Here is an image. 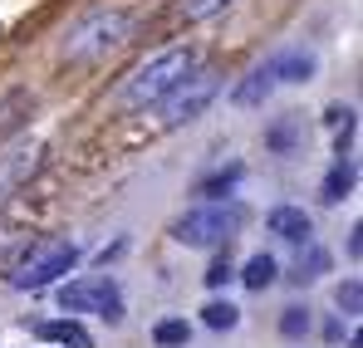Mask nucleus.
I'll use <instances>...</instances> for the list:
<instances>
[{
    "instance_id": "obj_7",
    "label": "nucleus",
    "mask_w": 363,
    "mask_h": 348,
    "mask_svg": "<svg viewBox=\"0 0 363 348\" xmlns=\"http://www.w3.org/2000/svg\"><path fill=\"white\" fill-rule=\"evenodd\" d=\"M265 64H270L275 84H309L314 69H319V55H314L309 45H290V50H280V55L265 59Z\"/></svg>"
},
{
    "instance_id": "obj_13",
    "label": "nucleus",
    "mask_w": 363,
    "mask_h": 348,
    "mask_svg": "<svg viewBox=\"0 0 363 348\" xmlns=\"http://www.w3.org/2000/svg\"><path fill=\"white\" fill-rule=\"evenodd\" d=\"M275 275H280V265H275V255H250L245 260V270H241V280H245V290H270L275 285Z\"/></svg>"
},
{
    "instance_id": "obj_3",
    "label": "nucleus",
    "mask_w": 363,
    "mask_h": 348,
    "mask_svg": "<svg viewBox=\"0 0 363 348\" xmlns=\"http://www.w3.org/2000/svg\"><path fill=\"white\" fill-rule=\"evenodd\" d=\"M79 265V245L74 240H40L15 270H10V285L15 290H45V285H55L64 270H74Z\"/></svg>"
},
{
    "instance_id": "obj_17",
    "label": "nucleus",
    "mask_w": 363,
    "mask_h": 348,
    "mask_svg": "<svg viewBox=\"0 0 363 348\" xmlns=\"http://www.w3.org/2000/svg\"><path fill=\"white\" fill-rule=\"evenodd\" d=\"M329 270V250L324 245H309V255H300V270H295V285H309Z\"/></svg>"
},
{
    "instance_id": "obj_10",
    "label": "nucleus",
    "mask_w": 363,
    "mask_h": 348,
    "mask_svg": "<svg viewBox=\"0 0 363 348\" xmlns=\"http://www.w3.org/2000/svg\"><path fill=\"white\" fill-rule=\"evenodd\" d=\"M270 94H275V74H270V64H260V69H250L241 84H236L231 103H236V108H260Z\"/></svg>"
},
{
    "instance_id": "obj_11",
    "label": "nucleus",
    "mask_w": 363,
    "mask_h": 348,
    "mask_svg": "<svg viewBox=\"0 0 363 348\" xmlns=\"http://www.w3.org/2000/svg\"><path fill=\"white\" fill-rule=\"evenodd\" d=\"M265 226L280 235V240H300V245L314 235V221H309V211H300V206H275L265 216Z\"/></svg>"
},
{
    "instance_id": "obj_14",
    "label": "nucleus",
    "mask_w": 363,
    "mask_h": 348,
    "mask_svg": "<svg viewBox=\"0 0 363 348\" xmlns=\"http://www.w3.org/2000/svg\"><path fill=\"white\" fill-rule=\"evenodd\" d=\"M349 191H354V167H349V162L339 157V162H334V172L324 176V186H319V196H324V206H339V201H344Z\"/></svg>"
},
{
    "instance_id": "obj_15",
    "label": "nucleus",
    "mask_w": 363,
    "mask_h": 348,
    "mask_svg": "<svg viewBox=\"0 0 363 348\" xmlns=\"http://www.w3.org/2000/svg\"><path fill=\"white\" fill-rule=\"evenodd\" d=\"M201 324H206V329H216V334H226V329H236V324H241V309H236L231 299H211V304L201 309Z\"/></svg>"
},
{
    "instance_id": "obj_18",
    "label": "nucleus",
    "mask_w": 363,
    "mask_h": 348,
    "mask_svg": "<svg viewBox=\"0 0 363 348\" xmlns=\"http://www.w3.org/2000/svg\"><path fill=\"white\" fill-rule=\"evenodd\" d=\"M221 5H231V0H177V10L186 20H206V15H216Z\"/></svg>"
},
{
    "instance_id": "obj_19",
    "label": "nucleus",
    "mask_w": 363,
    "mask_h": 348,
    "mask_svg": "<svg viewBox=\"0 0 363 348\" xmlns=\"http://www.w3.org/2000/svg\"><path fill=\"white\" fill-rule=\"evenodd\" d=\"M236 181H241V167H231V172L211 176V181H206V186H201V196H226V191H231V186H236Z\"/></svg>"
},
{
    "instance_id": "obj_12",
    "label": "nucleus",
    "mask_w": 363,
    "mask_h": 348,
    "mask_svg": "<svg viewBox=\"0 0 363 348\" xmlns=\"http://www.w3.org/2000/svg\"><path fill=\"white\" fill-rule=\"evenodd\" d=\"M40 334L55 339V344H64V348H94L89 329H84L79 319H50V324H40Z\"/></svg>"
},
{
    "instance_id": "obj_9",
    "label": "nucleus",
    "mask_w": 363,
    "mask_h": 348,
    "mask_svg": "<svg viewBox=\"0 0 363 348\" xmlns=\"http://www.w3.org/2000/svg\"><path fill=\"white\" fill-rule=\"evenodd\" d=\"M30 118H35V94H30V89H10V94H0V142H5L10 133H20Z\"/></svg>"
},
{
    "instance_id": "obj_1",
    "label": "nucleus",
    "mask_w": 363,
    "mask_h": 348,
    "mask_svg": "<svg viewBox=\"0 0 363 348\" xmlns=\"http://www.w3.org/2000/svg\"><path fill=\"white\" fill-rule=\"evenodd\" d=\"M128 35H133V10H123V5H99V10L79 15V20L64 30V59H69V64L104 59L108 50H118Z\"/></svg>"
},
{
    "instance_id": "obj_2",
    "label": "nucleus",
    "mask_w": 363,
    "mask_h": 348,
    "mask_svg": "<svg viewBox=\"0 0 363 348\" xmlns=\"http://www.w3.org/2000/svg\"><path fill=\"white\" fill-rule=\"evenodd\" d=\"M191 69H196V55H191V50H182V45H177V50H162L157 59H147L143 69H133V74H128L118 103H123V108H147V103H162V99L177 89Z\"/></svg>"
},
{
    "instance_id": "obj_4",
    "label": "nucleus",
    "mask_w": 363,
    "mask_h": 348,
    "mask_svg": "<svg viewBox=\"0 0 363 348\" xmlns=\"http://www.w3.org/2000/svg\"><path fill=\"white\" fill-rule=\"evenodd\" d=\"M245 211L241 206H201V211H186L172 235H177L182 245H196V250H206V245H221V240H231V235L241 231Z\"/></svg>"
},
{
    "instance_id": "obj_6",
    "label": "nucleus",
    "mask_w": 363,
    "mask_h": 348,
    "mask_svg": "<svg viewBox=\"0 0 363 348\" xmlns=\"http://www.w3.org/2000/svg\"><path fill=\"white\" fill-rule=\"evenodd\" d=\"M60 304L64 309H94V314H104L108 324L123 319V294H118L113 280H69L60 290Z\"/></svg>"
},
{
    "instance_id": "obj_22",
    "label": "nucleus",
    "mask_w": 363,
    "mask_h": 348,
    "mask_svg": "<svg viewBox=\"0 0 363 348\" xmlns=\"http://www.w3.org/2000/svg\"><path fill=\"white\" fill-rule=\"evenodd\" d=\"M359 304H363V290H359V280H349V285H339V309H344V314H359Z\"/></svg>"
},
{
    "instance_id": "obj_20",
    "label": "nucleus",
    "mask_w": 363,
    "mask_h": 348,
    "mask_svg": "<svg viewBox=\"0 0 363 348\" xmlns=\"http://www.w3.org/2000/svg\"><path fill=\"white\" fill-rule=\"evenodd\" d=\"M280 334H290V339L309 334V314H304V309H285V319H280Z\"/></svg>"
},
{
    "instance_id": "obj_8",
    "label": "nucleus",
    "mask_w": 363,
    "mask_h": 348,
    "mask_svg": "<svg viewBox=\"0 0 363 348\" xmlns=\"http://www.w3.org/2000/svg\"><path fill=\"white\" fill-rule=\"evenodd\" d=\"M40 162H45V147H25V152L0 157V196H10L20 181H30V176L40 172Z\"/></svg>"
},
{
    "instance_id": "obj_21",
    "label": "nucleus",
    "mask_w": 363,
    "mask_h": 348,
    "mask_svg": "<svg viewBox=\"0 0 363 348\" xmlns=\"http://www.w3.org/2000/svg\"><path fill=\"white\" fill-rule=\"evenodd\" d=\"M265 142H270V147L285 157V152H290V142H295V123H280V128H270V133H265Z\"/></svg>"
},
{
    "instance_id": "obj_16",
    "label": "nucleus",
    "mask_w": 363,
    "mask_h": 348,
    "mask_svg": "<svg viewBox=\"0 0 363 348\" xmlns=\"http://www.w3.org/2000/svg\"><path fill=\"white\" fill-rule=\"evenodd\" d=\"M152 344L157 348H186L191 344V324H186V319H162V324L152 329Z\"/></svg>"
},
{
    "instance_id": "obj_23",
    "label": "nucleus",
    "mask_w": 363,
    "mask_h": 348,
    "mask_svg": "<svg viewBox=\"0 0 363 348\" xmlns=\"http://www.w3.org/2000/svg\"><path fill=\"white\" fill-rule=\"evenodd\" d=\"M231 275H236V270H231V260H216V265L206 270V285H211V290H221V285H226Z\"/></svg>"
},
{
    "instance_id": "obj_5",
    "label": "nucleus",
    "mask_w": 363,
    "mask_h": 348,
    "mask_svg": "<svg viewBox=\"0 0 363 348\" xmlns=\"http://www.w3.org/2000/svg\"><path fill=\"white\" fill-rule=\"evenodd\" d=\"M216 94H221V74H216V69H191L177 89L162 99V103H167V108H162V123H167V128H182V123L201 118Z\"/></svg>"
}]
</instances>
